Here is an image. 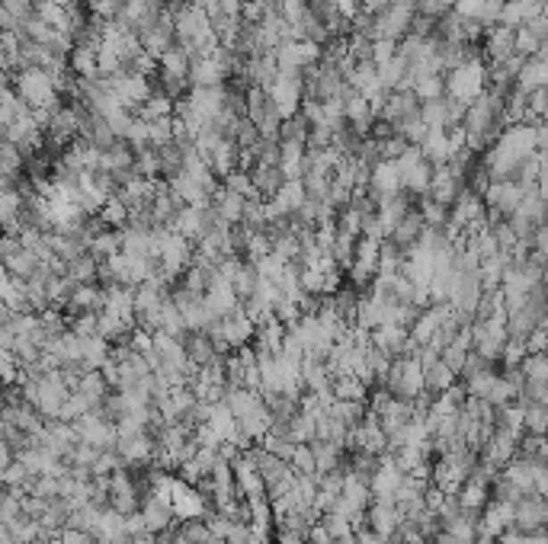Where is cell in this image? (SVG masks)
Segmentation results:
<instances>
[{
  "label": "cell",
  "mask_w": 548,
  "mask_h": 544,
  "mask_svg": "<svg viewBox=\"0 0 548 544\" xmlns=\"http://www.w3.org/2000/svg\"><path fill=\"white\" fill-rule=\"evenodd\" d=\"M135 170H138V177H145V179L164 177V163H161V151H157L154 144H151V148L135 151Z\"/></svg>",
  "instance_id": "obj_30"
},
{
  "label": "cell",
  "mask_w": 548,
  "mask_h": 544,
  "mask_svg": "<svg viewBox=\"0 0 548 544\" xmlns=\"http://www.w3.org/2000/svg\"><path fill=\"white\" fill-rule=\"evenodd\" d=\"M503 477H507L513 487L519 490V493H536V477H539V465L529 458H517V461H510L507 467L501 471Z\"/></svg>",
  "instance_id": "obj_23"
},
{
  "label": "cell",
  "mask_w": 548,
  "mask_h": 544,
  "mask_svg": "<svg viewBox=\"0 0 548 544\" xmlns=\"http://www.w3.org/2000/svg\"><path fill=\"white\" fill-rule=\"evenodd\" d=\"M536 189H539V195L548 202V163H545V170H542L539 183H536Z\"/></svg>",
  "instance_id": "obj_44"
},
{
  "label": "cell",
  "mask_w": 548,
  "mask_h": 544,
  "mask_svg": "<svg viewBox=\"0 0 548 544\" xmlns=\"http://www.w3.org/2000/svg\"><path fill=\"white\" fill-rule=\"evenodd\" d=\"M526 404V433L548 435V404L539 400H523Z\"/></svg>",
  "instance_id": "obj_34"
},
{
  "label": "cell",
  "mask_w": 548,
  "mask_h": 544,
  "mask_svg": "<svg viewBox=\"0 0 548 544\" xmlns=\"http://www.w3.org/2000/svg\"><path fill=\"white\" fill-rule=\"evenodd\" d=\"M519 442H523L519 435L507 433V429H494L491 439L481 445V461H485V465H491L494 471H503L510 461L519 458Z\"/></svg>",
  "instance_id": "obj_9"
},
{
  "label": "cell",
  "mask_w": 548,
  "mask_h": 544,
  "mask_svg": "<svg viewBox=\"0 0 548 544\" xmlns=\"http://www.w3.org/2000/svg\"><path fill=\"white\" fill-rule=\"evenodd\" d=\"M276 544H311V541H308V535H302V532L279 529V538H276Z\"/></svg>",
  "instance_id": "obj_42"
},
{
  "label": "cell",
  "mask_w": 548,
  "mask_h": 544,
  "mask_svg": "<svg viewBox=\"0 0 548 544\" xmlns=\"http://www.w3.org/2000/svg\"><path fill=\"white\" fill-rule=\"evenodd\" d=\"M536 493L548 497V465H539V477H536Z\"/></svg>",
  "instance_id": "obj_43"
},
{
  "label": "cell",
  "mask_w": 548,
  "mask_h": 544,
  "mask_svg": "<svg viewBox=\"0 0 548 544\" xmlns=\"http://www.w3.org/2000/svg\"><path fill=\"white\" fill-rule=\"evenodd\" d=\"M423 231H427V221H423L420 209H411L408 215L401 218V225L394 227V234L388 237V241H394L398 247L411 250V247H417V243H420Z\"/></svg>",
  "instance_id": "obj_22"
},
{
  "label": "cell",
  "mask_w": 548,
  "mask_h": 544,
  "mask_svg": "<svg viewBox=\"0 0 548 544\" xmlns=\"http://www.w3.org/2000/svg\"><path fill=\"white\" fill-rule=\"evenodd\" d=\"M517 87L526 94H536V90H545L548 87V62H542L539 54L526 58V64L517 74Z\"/></svg>",
  "instance_id": "obj_24"
},
{
  "label": "cell",
  "mask_w": 548,
  "mask_h": 544,
  "mask_svg": "<svg viewBox=\"0 0 548 544\" xmlns=\"http://www.w3.org/2000/svg\"><path fill=\"white\" fill-rule=\"evenodd\" d=\"M251 179H253V189H257L260 199H273L282 186H286V173L282 167H273V163H253L251 167Z\"/></svg>",
  "instance_id": "obj_21"
},
{
  "label": "cell",
  "mask_w": 548,
  "mask_h": 544,
  "mask_svg": "<svg viewBox=\"0 0 548 544\" xmlns=\"http://www.w3.org/2000/svg\"><path fill=\"white\" fill-rule=\"evenodd\" d=\"M411 90L420 96V103L436 100V96L446 94V80H443V74H423V78L414 80V87H411Z\"/></svg>",
  "instance_id": "obj_36"
},
{
  "label": "cell",
  "mask_w": 548,
  "mask_h": 544,
  "mask_svg": "<svg viewBox=\"0 0 548 544\" xmlns=\"http://www.w3.org/2000/svg\"><path fill=\"white\" fill-rule=\"evenodd\" d=\"M366 525L382 538L398 535V529L404 525L398 499H372V506H369V513H366Z\"/></svg>",
  "instance_id": "obj_13"
},
{
  "label": "cell",
  "mask_w": 548,
  "mask_h": 544,
  "mask_svg": "<svg viewBox=\"0 0 548 544\" xmlns=\"http://www.w3.org/2000/svg\"><path fill=\"white\" fill-rule=\"evenodd\" d=\"M404 477H408V474L398 467L394 455H382L378 471L372 474V481H369L372 497H376V499H398V490H401V483H404Z\"/></svg>",
  "instance_id": "obj_14"
},
{
  "label": "cell",
  "mask_w": 548,
  "mask_h": 544,
  "mask_svg": "<svg viewBox=\"0 0 548 544\" xmlns=\"http://www.w3.org/2000/svg\"><path fill=\"white\" fill-rule=\"evenodd\" d=\"M542 285L548 288V260H545V272H542Z\"/></svg>",
  "instance_id": "obj_45"
},
{
  "label": "cell",
  "mask_w": 548,
  "mask_h": 544,
  "mask_svg": "<svg viewBox=\"0 0 548 544\" xmlns=\"http://www.w3.org/2000/svg\"><path fill=\"white\" fill-rule=\"evenodd\" d=\"M173 509H177V519H205V493H199L193 483H187L183 477H177L173 481Z\"/></svg>",
  "instance_id": "obj_15"
},
{
  "label": "cell",
  "mask_w": 548,
  "mask_h": 544,
  "mask_svg": "<svg viewBox=\"0 0 548 544\" xmlns=\"http://www.w3.org/2000/svg\"><path fill=\"white\" fill-rule=\"evenodd\" d=\"M289 465L295 467V474H318V461H314L311 445H295V455H292Z\"/></svg>",
  "instance_id": "obj_38"
},
{
  "label": "cell",
  "mask_w": 548,
  "mask_h": 544,
  "mask_svg": "<svg viewBox=\"0 0 548 544\" xmlns=\"http://www.w3.org/2000/svg\"><path fill=\"white\" fill-rule=\"evenodd\" d=\"M318 522H321L324 529H328V535L334 538V541H346V538L356 535V532H353V522L346 519V515L334 513V509H330V513H324Z\"/></svg>",
  "instance_id": "obj_37"
},
{
  "label": "cell",
  "mask_w": 548,
  "mask_h": 544,
  "mask_svg": "<svg viewBox=\"0 0 548 544\" xmlns=\"http://www.w3.org/2000/svg\"><path fill=\"white\" fill-rule=\"evenodd\" d=\"M446 94L455 96V100H462L465 106H471L478 96H485L487 94V68H485V62H471V64H465V68L449 70Z\"/></svg>",
  "instance_id": "obj_3"
},
{
  "label": "cell",
  "mask_w": 548,
  "mask_h": 544,
  "mask_svg": "<svg viewBox=\"0 0 548 544\" xmlns=\"http://www.w3.org/2000/svg\"><path fill=\"white\" fill-rule=\"evenodd\" d=\"M141 519L148 525V532H154L157 538H164L173 532V519H177V509H173L170 497H157V493H145L141 499Z\"/></svg>",
  "instance_id": "obj_8"
},
{
  "label": "cell",
  "mask_w": 548,
  "mask_h": 544,
  "mask_svg": "<svg viewBox=\"0 0 548 544\" xmlns=\"http://www.w3.org/2000/svg\"><path fill=\"white\" fill-rule=\"evenodd\" d=\"M385 388L392 391L394 397H401V400H417V397L427 391V368L420 366V359L417 356L394 359Z\"/></svg>",
  "instance_id": "obj_2"
},
{
  "label": "cell",
  "mask_w": 548,
  "mask_h": 544,
  "mask_svg": "<svg viewBox=\"0 0 548 544\" xmlns=\"http://www.w3.org/2000/svg\"><path fill=\"white\" fill-rule=\"evenodd\" d=\"M260 445H263L270 455H276V458H282V461H292V455H295V442H292V439H286V435H273V433H270Z\"/></svg>",
  "instance_id": "obj_39"
},
{
  "label": "cell",
  "mask_w": 548,
  "mask_h": 544,
  "mask_svg": "<svg viewBox=\"0 0 548 544\" xmlns=\"http://www.w3.org/2000/svg\"><path fill=\"white\" fill-rule=\"evenodd\" d=\"M122 7H126V0H90V13L100 16V20H106V23L119 20Z\"/></svg>",
  "instance_id": "obj_40"
},
{
  "label": "cell",
  "mask_w": 548,
  "mask_h": 544,
  "mask_svg": "<svg viewBox=\"0 0 548 544\" xmlns=\"http://www.w3.org/2000/svg\"><path fill=\"white\" fill-rule=\"evenodd\" d=\"M289 439L295 445H311L318 439V416L314 413L298 410L289 420Z\"/></svg>",
  "instance_id": "obj_29"
},
{
  "label": "cell",
  "mask_w": 548,
  "mask_h": 544,
  "mask_svg": "<svg viewBox=\"0 0 548 544\" xmlns=\"http://www.w3.org/2000/svg\"><path fill=\"white\" fill-rule=\"evenodd\" d=\"M517 529L526 535H539L548 529V497L542 493H526L517 503Z\"/></svg>",
  "instance_id": "obj_12"
},
{
  "label": "cell",
  "mask_w": 548,
  "mask_h": 544,
  "mask_svg": "<svg viewBox=\"0 0 548 544\" xmlns=\"http://www.w3.org/2000/svg\"><path fill=\"white\" fill-rule=\"evenodd\" d=\"M430 544H433V541H430Z\"/></svg>",
  "instance_id": "obj_47"
},
{
  "label": "cell",
  "mask_w": 548,
  "mask_h": 544,
  "mask_svg": "<svg viewBox=\"0 0 548 544\" xmlns=\"http://www.w3.org/2000/svg\"><path fill=\"white\" fill-rule=\"evenodd\" d=\"M314 461H318V474H334V471H344V449L334 442H324V439H314Z\"/></svg>",
  "instance_id": "obj_27"
},
{
  "label": "cell",
  "mask_w": 548,
  "mask_h": 544,
  "mask_svg": "<svg viewBox=\"0 0 548 544\" xmlns=\"http://www.w3.org/2000/svg\"><path fill=\"white\" fill-rule=\"evenodd\" d=\"M404 193V186H401V173H398V163L394 161H382L372 167V173H369V186H366V195L372 199L376 205L388 202V199H394V195Z\"/></svg>",
  "instance_id": "obj_7"
},
{
  "label": "cell",
  "mask_w": 548,
  "mask_h": 544,
  "mask_svg": "<svg viewBox=\"0 0 548 544\" xmlns=\"http://www.w3.org/2000/svg\"><path fill=\"white\" fill-rule=\"evenodd\" d=\"M533 250H536V253H539L542 260H548V221L539 227V231H536V237H533Z\"/></svg>",
  "instance_id": "obj_41"
},
{
  "label": "cell",
  "mask_w": 548,
  "mask_h": 544,
  "mask_svg": "<svg viewBox=\"0 0 548 544\" xmlns=\"http://www.w3.org/2000/svg\"><path fill=\"white\" fill-rule=\"evenodd\" d=\"M346 122H350L353 132H360L362 138H366V135L376 128L378 116H376V109H372V103H369L366 96L353 94L350 100H346Z\"/></svg>",
  "instance_id": "obj_20"
},
{
  "label": "cell",
  "mask_w": 548,
  "mask_h": 544,
  "mask_svg": "<svg viewBox=\"0 0 548 544\" xmlns=\"http://www.w3.org/2000/svg\"><path fill=\"white\" fill-rule=\"evenodd\" d=\"M308 138H311V122L305 119V112H298V116L282 122L279 141H302V144H308Z\"/></svg>",
  "instance_id": "obj_35"
},
{
  "label": "cell",
  "mask_w": 548,
  "mask_h": 544,
  "mask_svg": "<svg viewBox=\"0 0 548 544\" xmlns=\"http://www.w3.org/2000/svg\"><path fill=\"white\" fill-rule=\"evenodd\" d=\"M13 90L20 94V100L26 106H32L36 112H55L62 103H58V94L64 90V74L62 70H48V68H20L10 78Z\"/></svg>",
  "instance_id": "obj_1"
},
{
  "label": "cell",
  "mask_w": 548,
  "mask_h": 544,
  "mask_svg": "<svg viewBox=\"0 0 548 544\" xmlns=\"http://www.w3.org/2000/svg\"><path fill=\"white\" fill-rule=\"evenodd\" d=\"M189 84L193 87H221L228 84V74L219 68L215 58H193V70H189Z\"/></svg>",
  "instance_id": "obj_25"
},
{
  "label": "cell",
  "mask_w": 548,
  "mask_h": 544,
  "mask_svg": "<svg viewBox=\"0 0 548 544\" xmlns=\"http://www.w3.org/2000/svg\"><path fill=\"white\" fill-rule=\"evenodd\" d=\"M215 209H219V215L225 218L228 225H241V218H244V209H247V195L244 193H235V189H228L221 186L219 195H215Z\"/></svg>",
  "instance_id": "obj_26"
},
{
  "label": "cell",
  "mask_w": 548,
  "mask_h": 544,
  "mask_svg": "<svg viewBox=\"0 0 548 544\" xmlns=\"http://www.w3.org/2000/svg\"><path fill=\"white\" fill-rule=\"evenodd\" d=\"M485 52L491 62H507L517 54V29H507V26H491L485 32Z\"/></svg>",
  "instance_id": "obj_19"
},
{
  "label": "cell",
  "mask_w": 548,
  "mask_h": 544,
  "mask_svg": "<svg viewBox=\"0 0 548 544\" xmlns=\"http://www.w3.org/2000/svg\"><path fill=\"white\" fill-rule=\"evenodd\" d=\"M417 209H420V215H423V221H427V227H446V225H449V218H453V209H449V205H443V202H436L433 195H423Z\"/></svg>",
  "instance_id": "obj_33"
},
{
  "label": "cell",
  "mask_w": 548,
  "mask_h": 544,
  "mask_svg": "<svg viewBox=\"0 0 548 544\" xmlns=\"http://www.w3.org/2000/svg\"><path fill=\"white\" fill-rule=\"evenodd\" d=\"M542 13H545V16H548V0H545V7H542Z\"/></svg>",
  "instance_id": "obj_46"
},
{
  "label": "cell",
  "mask_w": 548,
  "mask_h": 544,
  "mask_svg": "<svg viewBox=\"0 0 548 544\" xmlns=\"http://www.w3.org/2000/svg\"><path fill=\"white\" fill-rule=\"evenodd\" d=\"M471 334H475V352H481L485 359H501L503 350L510 342V330L507 320H475L471 324Z\"/></svg>",
  "instance_id": "obj_5"
},
{
  "label": "cell",
  "mask_w": 548,
  "mask_h": 544,
  "mask_svg": "<svg viewBox=\"0 0 548 544\" xmlns=\"http://www.w3.org/2000/svg\"><path fill=\"white\" fill-rule=\"evenodd\" d=\"M100 170H106V173L135 170V151L129 148L126 141H119L116 148L103 151V157H100Z\"/></svg>",
  "instance_id": "obj_28"
},
{
  "label": "cell",
  "mask_w": 548,
  "mask_h": 544,
  "mask_svg": "<svg viewBox=\"0 0 548 544\" xmlns=\"http://www.w3.org/2000/svg\"><path fill=\"white\" fill-rule=\"evenodd\" d=\"M398 173H401V186H404V193L408 195H427L430 193V183H433V167L427 157L420 154V148L417 144H411L404 154L398 157Z\"/></svg>",
  "instance_id": "obj_4"
},
{
  "label": "cell",
  "mask_w": 548,
  "mask_h": 544,
  "mask_svg": "<svg viewBox=\"0 0 548 544\" xmlns=\"http://www.w3.org/2000/svg\"><path fill=\"white\" fill-rule=\"evenodd\" d=\"M378 119L388 122L392 128L411 122V119H420V96L414 90H392L388 100H385L382 112H378Z\"/></svg>",
  "instance_id": "obj_11"
},
{
  "label": "cell",
  "mask_w": 548,
  "mask_h": 544,
  "mask_svg": "<svg viewBox=\"0 0 548 544\" xmlns=\"http://www.w3.org/2000/svg\"><path fill=\"white\" fill-rule=\"evenodd\" d=\"M369 384L360 378V375H340L334 378V397L337 400H366Z\"/></svg>",
  "instance_id": "obj_31"
},
{
  "label": "cell",
  "mask_w": 548,
  "mask_h": 544,
  "mask_svg": "<svg viewBox=\"0 0 548 544\" xmlns=\"http://www.w3.org/2000/svg\"><path fill=\"white\" fill-rule=\"evenodd\" d=\"M417 148H420V154L427 157L433 167H443V163L453 161V154L459 151V144L453 141V132H449V128H430L427 138H423Z\"/></svg>",
  "instance_id": "obj_18"
},
{
  "label": "cell",
  "mask_w": 548,
  "mask_h": 544,
  "mask_svg": "<svg viewBox=\"0 0 548 544\" xmlns=\"http://www.w3.org/2000/svg\"><path fill=\"white\" fill-rule=\"evenodd\" d=\"M526 193H533V189H526L517 179H497V183H491V189L485 193V205L494 215L510 218L519 205H523Z\"/></svg>",
  "instance_id": "obj_6"
},
{
  "label": "cell",
  "mask_w": 548,
  "mask_h": 544,
  "mask_svg": "<svg viewBox=\"0 0 548 544\" xmlns=\"http://www.w3.org/2000/svg\"><path fill=\"white\" fill-rule=\"evenodd\" d=\"M141 493H138V483H135V477L129 474L126 467H119L116 474H110V506L112 509H119L122 515H132L141 509Z\"/></svg>",
  "instance_id": "obj_10"
},
{
  "label": "cell",
  "mask_w": 548,
  "mask_h": 544,
  "mask_svg": "<svg viewBox=\"0 0 548 544\" xmlns=\"http://www.w3.org/2000/svg\"><path fill=\"white\" fill-rule=\"evenodd\" d=\"M453 384H459V375H455L443 359H439L436 366L427 368V391H430V394H443V391H449Z\"/></svg>",
  "instance_id": "obj_32"
},
{
  "label": "cell",
  "mask_w": 548,
  "mask_h": 544,
  "mask_svg": "<svg viewBox=\"0 0 548 544\" xmlns=\"http://www.w3.org/2000/svg\"><path fill=\"white\" fill-rule=\"evenodd\" d=\"M462 193H465V177H462V173H455L449 163H443V167L433 170V183H430V193H427V195H433L436 202H443V205L453 209L455 199H459Z\"/></svg>",
  "instance_id": "obj_17"
},
{
  "label": "cell",
  "mask_w": 548,
  "mask_h": 544,
  "mask_svg": "<svg viewBox=\"0 0 548 544\" xmlns=\"http://www.w3.org/2000/svg\"><path fill=\"white\" fill-rule=\"evenodd\" d=\"M378 263H382V241H372V237H360L356 243V257H353V282L356 285H366L372 276L378 272Z\"/></svg>",
  "instance_id": "obj_16"
}]
</instances>
